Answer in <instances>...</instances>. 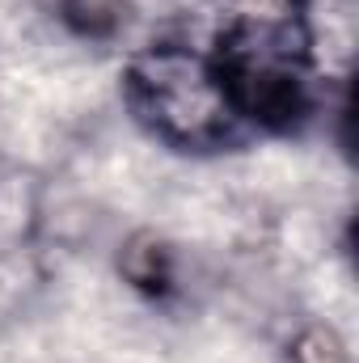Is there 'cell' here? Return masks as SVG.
I'll return each instance as SVG.
<instances>
[{
  "mask_svg": "<svg viewBox=\"0 0 359 363\" xmlns=\"http://www.w3.org/2000/svg\"><path fill=\"white\" fill-rule=\"evenodd\" d=\"M309 43L313 38L304 26V0H292L279 21L237 17L216 34L207 68L241 131L296 135L309 127L317 110Z\"/></svg>",
  "mask_w": 359,
  "mask_h": 363,
  "instance_id": "6da1fadb",
  "label": "cell"
},
{
  "mask_svg": "<svg viewBox=\"0 0 359 363\" xmlns=\"http://www.w3.org/2000/svg\"><path fill=\"white\" fill-rule=\"evenodd\" d=\"M123 97L157 140L182 152H211L245 140L216 89L207 55L182 43H153L140 60H131Z\"/></svg>",
  "mask_w": 359,
  "mask_h": 363,
  "instance_id": "7a4b0ae2",
  "label": "cell"
},
{
  "mask_svg": "<svg viewBox=\"0 0 359 363\" xmlns=\"http://www.w3.org/2000/svg\"><path fill=\"white\" fill-rule=\"evenodd\" d=\"M123 274L136 291H144L148 300H170L178 287V267H174V250L157 237H136L123 250Z\"/></svg>",
  "mask_w": 359,
  "mask_h": 363,
  "instance_id": "3957f363",
  "label": "cell"
},
{
  "mask_svg": "<svg viewBox=\"0 0 359 363\" xmlns=\"http://www.w3.org/2000/svg\"><path fill=\"white\" fill-rule=\"evenodd\" d=\"M60 21L85 43H110L127 26V0H60Z\"/></svg>",
  "mask_w": 359,
  "mask_h": 363,
  "instance_id": "277c9868",
  "label": "cell"
},
{
  "mask_svg": "<svg viewBox=\"0 0 359 363\" xmlns=\"http://www.w3.org/2000/svg\"><path fill=\"white\" fill-rule=\"evenodd\" d=\"M292 359H296V363H343V359H347V351H343V342H338L330 330H326V334H321V330H313L309 338H300V342H296Z\"/></svg>",
  "mask_w": 359,
  "mask_h": 363,
  "instance_id": "5b68a950",
  "label": "cell"
}]
</instances>
